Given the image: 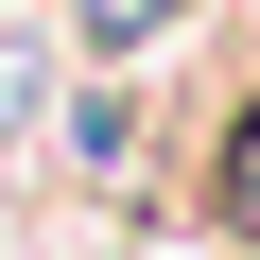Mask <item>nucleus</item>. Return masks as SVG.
Instances as JSON below:
<instances>
[{
    "instance_id": "2",
    "label": "nucleus",
    "mask_w": 260,
    "mask_h": 260,
    "mask_svg": "<svg viewBox=\"0 0 260 260\" xmlns=\"http://www.w3.org/2000/svg\"><path fill=\"white\" fill-rule=\"evenodd\" d=\"M156 18H174V0H87V35H104V52H139Z\"/></svg>"
},
{
    "instance_id": "1",
    "label": "nucleus",
    "mask_w": 260,
    "mask_h": 260,
    "mask_svg": "<svg viewBox=\"0 0 260 260\" xmlns=\"http://www.w3.org/2000/svg\"><path fill=\"white\" fill-rule=\"evenodd\" d=\"M208 208H225V243H260V104L225 121V156H208Z\"/></svg>"
}]
</instances>
